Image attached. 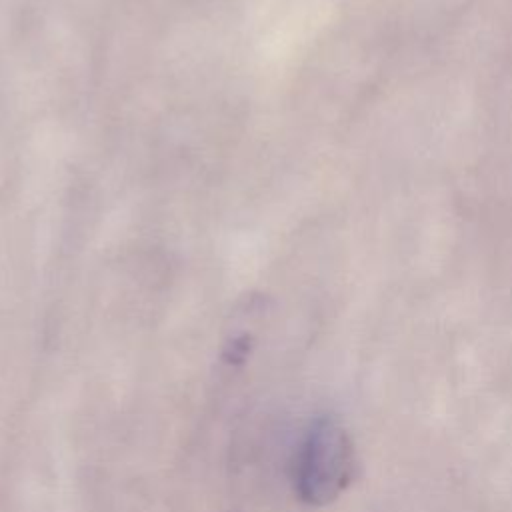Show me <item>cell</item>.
<instances>
[{
  "label": "cell",
  "instance_id": "obj_1",
  "mask_svg": "<svg viewBox=\"0 0 512 512\" xmlns=\"http://www.w3.org/2000/svg\"><path fill=\"white\" fill-rule=\"evenodd\" d=\"M354 448L346 428L334 418H318L306 432L296 458V492L310 506L334 502L352 482Z\"/></svg>",
  "mask_w": 512,
  "mask_h": 512
},
{
  "label": "cell",
  "instance_id": "obj_2",
  "mask_svg": "<svg viewBox=\"0 0 512 512\" xmlns=\"http://www.w3.org/2000/svg\"><path fill=\"white\" fill-rule=\"evenodd\" d=\"M250 350H252V340H250V336L242 334V336L234 338V340L224 348L222 360H224L228 366H242V364L246 362Z\"/></svg>",
  "mask_w": 512,
  "mask_h": 512
}]
</instances>
